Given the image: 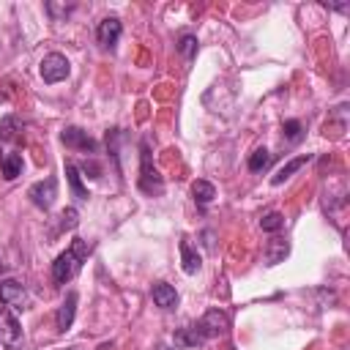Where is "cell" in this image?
<instances>
[{"label":"cell","instance_id":"6da1fadb","mask_svg":"<svg viewBox=\"0 0 350 350\" xmlns=\"http://www.w3.org/2000/svg\"><path fill=\"white\" fill-rule=\"evenodd\" d=\"M90 252H93V246L85 238H74L71 246L66 252H60L55 257V262H52V282H55V287H63L66 282H71L79 273V268H82V262L88 260Z\"/></svg>","mask_w":350,"mask_h":350},{"label":"cell","instance_id":"7a4b0ae2","mask_svg":"<svg viewBox=\"0 0 350 350\" xmlns=\"http://www.w3.org/2000/svg\"><path fill=\"white\" fill-rule=\"evenodd\" d=\"M139 189L145 194H150V197L153 194H161V189H164V180H161V175H159V170H156V164L150 159L148 142L139 145Z\"/></svg>","mask_w":350,"mask_h":350},{"label":"cell","instance_id":"3957f363","mask_svg":"<svg viewBox=\"0 0 350 350\" xmlns=\"http://www.w3.org/2000/svg\"><path fill=\"white\" fill-rule=\"evenodd\" d=\"M38 74H41V79H44L46 85H55V82H63V79L71 74V63H68L66 55L49 52V55H44V60L38 63Z\"/></svg>","mask_w":350,"mask_h":350},{"label":"cell","instance_id":"277c9868","mask_svg":"<svg viewBox=\"0 0 350 350\" xmlns=\"http://www.w3.org/2000/svg\"><path fill=\"white\" fill-rule=\"evenodd\" d=\"M22 325L16 320V314L8 309V306H0V345L5 350H19L22 347Z\"/></svg>","mask_w":350,"mask_h":350},{"label":"cell","instance_id":"5b68a950","mask_svg":"<svg viewBox=\"0 0 350 350\" xmlns=\"http://www.w3.org/2000/svg\"><path fill=\"white\" fill-rule=\"evenodd\" d=\"M0 301L11 312H22L27 306V290H25V284L16 282V279H3L0 282Z\"/></svg>","mask_w":350,"mask_h":350},{"label":"cell","instance_id":"8992f818","mask_svg":"<svg viewBox=\"0 0 350 350\" xmlns=\"http://www.w3.org/2000/svg\"><path fill=\"white\" fill-rule=\"evenodd\" d=\"M194 325H197V331H200L205 339H213V336H224V334H227L230 317H227L221 309H211V312H205L202 320L194 323Z\"/></svg>","mask_w":350,"mask_h":350},{"label":"cell","instance_id":"52a82bcc","mask_svg":"<svg viewBox=\"0 0 350 350\" xmlns=\"http://www.w3.org/2000/svg\"><path fill=\"white\" fill-rule=\"evenodd\" d=\"M27 197H30V202H33L36 208L49 211L52 202H55V197H57V180H55V178H44V180L33 183V186L27 189Z\"/></svg>","mask_w":350,"mask_h":350},{"label":"cell","instance_id":"ba28073f","mask_svg":"<svg viewBox=\"0 0 350 350\" xmlns=\"http://www.w3.org/2000/svg\"><path fill=\"white\" fill-rule=\"evenodd\" d=\"M60 139H63V145L66 148H74V150H85V153H96V139L93 137H88V131H82L79 126H66L63 131H60Z\"/></svg>","mask_w":350,"mask_h":350},{"label":"cell","instance_id":"9c48e42d","mask_svg":"<svg viewBox=\"0 0 350 350\" xmlns=\"http://www.w3.org/2000/svg\"><path fill=\"white\" fill-rule=\"evenodd\" d=\"M120 33H123L120 19H118V16H107V19H101L98 27H96V41H98L104 49H112V46L118 44Z\"/></svg>","mask_w":350,"mask_h":350},{"label":"cell","instance_id":"30bf717a","mask_svg":"<svg viewBox=\"0 0 350 350\" xmlns=\"http://www.w3.org/2000/svg\"><path fill=\"white\" fill-rule=\"evenodd\" d=\"M150 295H153V304L161 306V309H175V306H178V293H175V287L167 284V282H156V284L150 287Z\"/></svg>","mask_w":350,"mask_h":350},{"label":"cell","instance_id":"8fae6325","mask_svg":"<svg viewBox=\"0 0 350 350\" xmlns=\"http://www.w3.org/2000/svg\"><path fill=\"white\" fill-rule=\"evenodd\" d=\"M74 314H77V293H68V295H66V301H63V304H60V309H57V317H55V323H57V331H60V334L71 328Z\"/></svg>","mask_w":350,"mask_h":350},{"label":"cell","instance_id":"7c38bea8","mask_svg":"<svg viewBox=\"0 0 350 350\" xmlns=\"http://www.w3.org/2000/svg\"><path fill=\"white\" fill-rule=\"evenodd\" d=\"M180 265L186 273H197L202 268V260H200L197 249L189 243V238H180Z\"/></svg>","mask_w":350,"mask_h":350},{"label":"cell","instance_id":"4fadbf2b","mask_svg":"<svg viewBox=\"0 0 350 350\" xmlns=\"http://www.w3.org/2000/svg\"><path fill=\"white\" fill-rule=\"evenodd\" d=\"M309 159H312L309 153H304V156H298V159H290L287 164H282V167L276 170V175L271 178V183H273V186H282V183H284L287 178H293V172H298V170H301V167H304Z\"/></svg>","mask_w":350,"mask_h":350},{"label":"cell","instance_id":"5bb4252c","mask_svg":"<svg viewBox=\"0 0 350 350\" xmlns=\"http://www.w3.org/2000/svg\"><path fill=\"white\" fill-rule=\"evenodd\" d=\"M172 342H175L178 347H200V345H205V336L197 331V325H186V328L175 331Z\"/></svg>","mask_w":350,"mask_h":350},{"label":"cell","instance_id":"9a60e30c","mask_svg":"<svg viewBox=\"0 0 350 350\" xmlns=\"http://www.w3.org/2000/svg\"><path fill=\"white\" fill-rule=\"evenodd\" d=\"M0 170H3L5 180H14L16 175H22V153H16V150L3 153L0 156Z\"/></svg>","mask_w":350,"mask_h":350},{"label":"cell","instance_id":"2e32d148","mask_svg":"<svg viewBox=\"0 0 350 350\" xmlns=\"http://www.w3.org/2000/svg\"><path fill=\"white\" fill-rule=\"evenodd\" d=\"M66 178H68V186H71V194L79 200V202H85L90 194H88V189L82 186V175H79V167L77 164H66Z\"/></svg>","mask_w":350,"mask_h":350},{"label":"cell","instance_id":"e0dca14e","mask_svg":"<svg viewBox=\"0 0 350 350\" xmlns=\"http://www.w3.org/2000/svg\"><path fill=\"white\" fill-rule=\"evenodd\" d=\"M287 252H290L287 241H282V238H271L268 246H265V262H268V265H276V262H282V260L287 257Z\"/></svg>","mask_w":350,"mask_h":350},{"label":"cell","instance_id":"ac0fdd59","mask_svg":"<svg viewBox=\"0 0 350 350\" xmlns=\"http://www.w3.org/2000/svg\"><path fill=\"white\" fill-rule=\"evenodd\" d=\"M191 197H194L197 205H208L216 197V189H213L211 180H194L191 183Z\"/></svg>","mask_w":350,"mask_h":350},{"label":"cell","instance_id":"d6986e66","mask_svg":"<svg viewBox=\"0 0 350 350\" xmlns=\"http://www.w3.org/2000/svg\"><path fill=\"white\" fill-rule=\"evenodd\" d=\"M19 131H22V123L14 115H5L0 120V142H16L19 139Z\"/></svg>","mask_w":350,"mask_h":350},{"label":"cell","instance_id":"ffe728a7","mask_svg":"<svg viewBox=\"0 0 350 350\" xmlns=\"http://www.w3.org/2000/svg\"><path fill=\"white\" fill-rule=\"evenodd\" d=\"M271 161H273L271 150H268V148H257V150L249 156V170H252V172H262V170L271 167Z\"/></svg>","mask_w":350,"mask_h":350},{"label":"cell","instance_id":"44dd1931","mask_svg":"<svg viewBox=\"0 0 350 350\" xmlns=\"http://www.w3.org/2000/svg\"><path fill=\"white\" fill-rule=\"evenodd\" d=\"M260 227H262L265 232H279V230L284 227V216L276 213V211H271V213H265V216L260 219Z\"/></svg>","mask_w":350,"mask_h":350},{"label":"cell","instance_id":"7402d4cb","mask_svg":"<svg viewBox=\"0 0 350 350\" xmlns=\"http://www.w3.org/2000/svg\"><path fill=\"white\" fill-rule=\"evenodd\" d=\"M282 131H284V137H287L290 142H301V137H304V126H301V120H284Z\"/></svg>","mask_w":350,"mask_h":350},{"label":"cell","instance_id":"603a6c76","mask_svg":"<svg viewBox=\"0 0 350 350\" xmlns=\"http://www.w3.org/2000/svg\"><path fill=\"white\" fill-rule=\"evenodd\" d=\"M77 224H79V213H77V208H74V205L63 208V213H60V230H74Z\"/></svg>","mask_w":350,"mask_h":350},{"label":"cell","instance_id":"cb8c5ba5","mask_svg":"<svg viewBox=\"0 0 350 350\" xmlns=\"http://www.w3.org/2000/svg\"><path fill=\"white\" fill-rule=\"evenodd\" d=\"M178 49H180V55L186 57V60H191L194 57V52H197V38L194 36H180V41H178Z\"/></svg>","mask_w":350,"mask_h":350},{"label":"cell","instance_id":"d4e9b609","mask_svg":"<svg viewBox=\"0 0 350 350\" xmlns=\"http://www.w3.org/2000/svg\"><path fill=\"white\" fill-rule=\"evenodd\" d=\"M63 350H79V347H63Z\"/></svg>","mask_w":350,"mask_h":350},{"label":"cell","instance_id":"484cf974","mask_svg":"<svg viewBox=\"0 0 350 350\" xmlns=\"http://www.w3.org/2000/svg\"><path fill=\"white\" fill-rule=\"evenodd\" d=\"M0 273H3V262H0Z\"/></svg>","mask_w":350,"mask_h":350}]
</instances>
